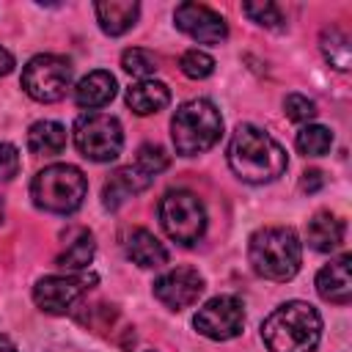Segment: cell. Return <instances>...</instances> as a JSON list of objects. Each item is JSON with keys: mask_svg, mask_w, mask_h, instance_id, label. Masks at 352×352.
I'll list each match as a JSON object with an SVG mask.
<instances>
[{"mask_svg": "<svg viewBox=\"0 0 352 352\" xmlns=\"http://www.w3.org/2000/svg\"><path fill=\"white\" fill-rule=\"evenodd\" d=\"M228 165L248 184H267L283 176L289 160L283 146L253 124L236 126L228 143Z\"/></svg>", "mask_w": 352, "mask_h": 352, "instance_id": "obj_1", "label": "cell"}, {"mask_svg": "<svg viewBox=\"0 0 352 352\" xmlns=\"http://www.w3.org/2000/svg\"><path fill=\"white\" fill-rule=\"evenodd\" d=\"M261 338L270 352H314L322 338V316L311 302L289 300L264 319Z\"/></svg>", "mask_w": 352, "mask_h": 352, "instance_id": "obj_2", "label": "cell"}, {"mask_svg": "<svg viewBox=\"0 0 352 352\" xmlns=\"http://www.w3.org/2000/svg\"><path fill=\"white\" fill-rule=\"evenodd\" d=\"M248 258L253 270L267 278V280H289L297 275L300 261H302V248L300 239L292 228H258L250 236L248 245Z\"/></svg>", "mask_w": 352, "mask_h": 352, "instance_id": "obj_3", "label": "cell"}, {"mask_svg": "<svg viewBox=\"0 0 352 352\" xmlns=\"http://www.w3.org/2000/svg\"><path fill=\"white\" fill-rule=\"evenodd\" d=\"M223 132V116L209 99H190L176 107L170 118V138L182 157L209 151Z\"/></svg>", "mask_w": 352, "mask_h": 352, "instance_id": "obj_4", "label": "cell"}, {"mask_svg": "<svg viewBox=\"0 0 352 352\" xmlns=\"http://www.w3.org/2000/svg\"><path fill=\"white\" fill-rule=\"evenodd\" d=\"M85 190H88V182H85L82 170L74 165H66V162L47 165L44 170L36 173V179L30 184L33 204L38 209L55 212V214H69V212L80 209Z\"/></svg>", "mask_w": 352, "mask_h": 352, "instance_id": "obj_5", "label": "cell"}, {"mask_svg": "<svg viewBox=\"0 0 352 352\" xmlns=\"http://www.w3.org/2000/svg\"><path fill=\"white\" fill-rule=\"evenodd\" d=\"M157 212H160V223H162L165 234L179 245H195L206 231L204 204L198 201V195H192L187 190L168 192L160 201Z\"/></svg>", "mask_w": 352, "mask_h": 352, "instance_id": "obj_6", "label": "cell"}, {"mask_svg": "<svg viewBox=\"0 0 352 352\" xmlns=\"http://www.w3.org/2000/svg\"><path fill=\"white\" fill-rule=\"evenodd\" d=\"M74 146L85 160L110 162L121 154L124 132L118 118L107 113H85L74 121Z\"/></svg>", "mask_w": 352, "mask_h": 352, "instance_id": "obj_7", "label": "cell"}, {"mask_svg": "<svg viewBox=\"0 0 352 352\" xmlns=\"http://www.w3.org/2000/svg\"><path fill=\"white\" fill-rule=\"evenodd\" d=\"M72 85V66L60 55H36L22 69V88L36 102H58Z\"/></svg>", "mask_w": 352, "mask_h": 352, "instance_id": "obj_8", "label": "cell"}, {"mask_svg": "<svg viewBox=\"0 0 352 352\" xmlns=\"http://www.w3.org/2000/svg\"><path fill=\"white\" fill-rule=\"evenodd\" d=\"M195 330L212 341H228L236 338L245 327V308L242 300L234 294H220L212 297L209 302H204V308H198L195 319H192Z\"/></svg>", "mask_w": 352, "mask_h": 352, "instance_id": "obj_9", "label": "cell"}, {"mask_svg": "<svg viewBox=\"0 0 352 352\" xmlns=\"http://www.w3.org/2000/svg\"><path fill=\"white\" fill-rule=\"evenodd\" d=\"M94 275H47L36 280L33 300L47 314H66L94 283Z\"/></svg>", "mask_w": 352, "mask_h": 352, "instance_id": "obj_10", "label": "cell"}, {"mask_svg": "<svg viewBox=\"0 0 352 352\" xmlns=\"http://www.w3.org/2000/svg\"><path fill=\"white\" fill-rule=\"evenodd\" d=\"M201 294H204V275L192 267H173L154 280V297L170 311H182L198 302Z\"/></svg>", "mask_w": 352, "mask_h": 352, "instance_id": "obj_11", "label": "cell"}, {"mask_svg": "<svg viewBox=\"0 0 352 352\" xmlns=\"http://www.w3.org/2000/svg\"><path fill=\"white\" fill-rule=\"evenodd\" d=\"M173 22L182 33H187L190 38L201 41V44H220L228 36V25L226 19L212 11L209 6L201 3H182L173 11Z\"/></svg>", "mask_w": 352, "mask_h": 352, "instance_id": "obj_12", "label": "cell"}, {"mask_svg": "<svg viewBox=\"0 0 352 352\" xmlns=\"http://www.w3.org/2000/svg\"><path fill=\"white\" fill-rule=\"evenodd\" d=\"M349 264L352 256L341 253L338 258H333L330 264H324L316 275V292L322 300L336 302V305H346L352 300V278H349Z\"/></svg>", "mask_w": 352, "mask_h": 352, "instance_id": "obj_13", "label": "cell"}, {"mask_svg": "<svg viewBox=\"0 0 352 352\" xmlns=\"http://www.w3.org/2000/svg\"><path fill=\"white\" fill-rule=\"evenodd\" d=\"M151 184V176H146L143 170H138L135 165H126V168H118L110 173V179L104 182V190H102V201L107 209H118L126 198L138 195L140 190H146Z\"/></svg>", "mask_w": 352, "mask_h": 352, "instance_id": "obj_14", "label": "cell"}, {"mask_svg": "<svg viewBox=\"0 0 352 352\" xmlns=\"http://www.w3.org/2000/svg\"><path fill=\"white\" fill-rule=\"evenodd\" d=\"M96 11V19H99V28L107 33V36H121L126 33L138 16H140V6L135 0H107V3H96L94 6Z\"/></svg>", "mask_w": 352, "mask_h": 352, "instance_id": "obj_15", "label": "cell"}, {"mask_svg": "<svg viewBox=\"0 0 352 352\" xmlns=\"http://www.w3.org/2000/svg\"><path fill=\"white\" fill-rule=\"evenodd\" d=\"M305 239L319 253H333L344 242V223L330 212H316L305 226Z\"/></svg>", "mask_w": 352, "mask_h": 352, "instance_id": "obj_16", "label": "cell"}, {"mask_svg": "<svg viewBox=\"0 0 352 352\" xmlns=\"http://www.w3.org/2000/svg\"><path fill=\"white\" fill-rule=\"evenodd\" d=\"M113 96H116V77L110 72H102V69L85 74L74 88V102L80 107H88V110L104 107Z\"/></svg>", "mask_w": 352, "mask_h": 352, "instance_id": "obj_17", "label": "cell"}, {"mask_svg": "<svg viewBox=\"0 0 352 352\" xmlns=\"http://www.w3.org/2000/svg\"><path fill=\"white\" fill-rule=\"evenodd\" d=\"M126 256L138 264V267H146V270H154V267H162L168 261V250L165 245L146 228H132L129 236H126Z\"/></svg>", "mask_w": 352, "mask_h": 352, "instance_id": "obj_18", "label": "cell"}, {"mask_svg": "<svg viewBox=\"0 0 352 352\" xmlns=\"http://www.w3.org/2000/svg\"><path fill=\"white\" fill-rule=\"evenodd\" d=\"M170 102V91L165 82H157V80H140L135 85L126 88V104L132 107V113L138 116H151V113H160L162 107H168Z\"/></svg>", "mask_w": 352, "mask_h": 352, "instance_id": "obj_19", "label": "cell"}, {"mask_svg": "<svg viewBox=\"0 0 352 352\" xmlns=\"http://www.w3.org/2000/svg\"><path fill=\"white\" fill-rule=\"evenodd\" d=\"M28 148L41 157H55L66 148V126L58 121H36L28 129Z\"/></svg>", "mask_w": 352, "mask_h": 352, "instance_id": "obj_20", "label": "cell"}, {"mask_svg": "<svg viewBox=\"0 0 352 352\" xmlns=\"http://www.w3.org/2000/svg\"><path fill=\"white\" fill-rule=\"evenodd\" d=\"M94 258V236L88 228H74L66 236V248L58 256V264L66 270H82Z\"/></svg>", "mask_w": 352, "mask_h": 352, "instance_id": "obj_21", "label": "cell"}, {"mask_svg": "<svg viewBox=\"0 0 352 352\" xmlns=\"http://www.w3.org/2000/svg\"><path fill=\"white\" fill-rule=\"evenodd\" d=\"M322 55L327 58V63L333 69L346 72L349 69V58H352V52H349V36L341 33L338 28H327L322 33Z\"/></svg>", "mask_w": 352, "mask_h": 352, "instance_id": "obj_22", "label": "cell"}, {"mask_svg": "<svg viewBox=\"0 0 352 352\" xmlns=\"http://www.w3.org/2000/svg\"><path fill=\"white\" fill-rule=\"evenodd\" d=\"M333 146V132L322 124H308L297 132V148L305 157H322Z\"/></svg>", "mask_w": 352, "mask_h": 352, "instance_id": "obj_23", "label": "cell"}, {"mask_svg": "<svg viewBox=\"0 0 352 352\" xmlns=\"http://www.w3.org/2000/svg\"><path fill=\"white\" fill-rule=\"evenodd\" d=\"M242 11L261 28H270V30H283L286 28V19H283V11L275 6V3H245Z\"/></svg>", "mask_w": 352, "mask_h": 352, "instance_id": "obj_24", "label": "cell"}, {"mask_svg": "<svg viewBox=\"0 0 352 352\" xmlns=\"http://www.w3.org/2000/svg\"><path fill=\"white\" fill-rule=\"evenodd\" d=\"M121 66H124V72H129L132 77H143V80H146L148 74L157 72V55L148 52V50L132 47V50H126V52L121 55Z\"/></svg>", "mask_w": 352, "mask_h": 352, "instance_id": "obj_25", "label": "cell"}, {"mask_svg": "<svg viewBox=\"0 0 352 352\" xmlns=\"http://www.w3.org/2000/svg\"><path fill=\"white\" fill-rule=\"evenodd\" d=\"M179 66H182V72H184L187 77L204 80V77H209V74L214 72V58L206 55L204 50H187V52L182 55Z\"/></svg>", "mask_w": 352, "mask_h": 352, "instance_id": "obj_26", "label": "cell"}, {"mask_svg": "<svg viewBox=\"0 0 352 352\" xmlns=\"http://www.w3.org/2000/svg\"><path fill=\"white\" fill-rule=\"evenodd\" d=\"M135 168L154 179L160 170H165V168H168V154H165V148H162V146H151V143L140 146V148H138Z\"/></svg>", "mask_w": 352, "mask_h": 352, "instance_id": "obj_27", "label": "cell"}, {"mask_svg": "<svg viewBox=\"0 0 352 352\" xmlns=\"http://www.w3.org/2000/svg\"><path fill=\"white\" fill-rule=\"evenodd\" d=\"M283 110H286V118H292V121H297V124H305V121H311V118L316 116L314 99H308V96H302V94H289V96L283 99Z\"/></svg>", "mask_w": 352, "mask_h": 352, "instance_id": "obj_28", "label": "cell"}, {"mask_svg": "<svg viewBox=\"0 0 352 352\" xmlns=\"http://www.w3.org/2000/svg\"><path fill=\"white\" fill-rule=\"evenodd\" d=\"M19 173V151L11 143H0V179L8 182Z\"/></svg>", "mask_w": 352, "mask_h": 352, "instance_id": "obj_29", "label": "cell"}, {"mask_svg": "<svg viewBox=\"0 0 352 352\" xmlns=\"http://www.w3.org/2000/svg\"><path fill=\"white\" fill-rule=\"evenodd\" d=\"M322 173L319 170H308V173H302V190L305 192H314V190H319L322 187Z\"/></svg>", "mask_w": 352, "mask_h": 352, "instance_id": "obj_30", "label": "cell"}, {"mask_svg": "<svg viewBox=\"0 0 352 352\" xmlns=\"http://www.w3.org/2000/svg\"><path fill=\"white\" fill-rule=\"evenodd\" d=\"M11 69H14V55L6 47H0V77H6Z\"/></svg>", "mask_w": 352, "mask_h": 352, "instance_id": "obj_31", "label": "cell"}, {"mask_svg": "<svg viewBox=\"0 0 352 352\" xmlns=\"http://www.w3.org/2000/svg\"><path fill=\"white\" fill-rule=\"evenodd\" d=\"M0 352H16V346H14L8 338H3V336H0Z\"/></svg>", "mask_w": 352, "mask_h": 352, "instance_id": "obj_32", "label": "cell"}, {"mask_svg": "<svg viewBox=\"0 0 352 352\" xmlns=\"http://www.w3.org/2000/svg\"><path fill=\"white\" fill-rule=\"evenodd\" d=\"M50 352H80V349H74V346H58V349H50Z\"/></svg>", "mask_w": 352, "mask_h": 352, "instance_id": "obj_33", "label": "cell"}, {"mask_svg": "<svg viewBox=\"0 0 352 352\" xmlns=\"http://www.w3.org/2000/svg\"><path fill=\"white\" fill-rule=\"evenodd\" d=\"M0 220H3V198H0Z\"/></svg>", "mask_w": 352, "mask_h": 352, "instance_id": "obj_34", "label": "cell"}]
</instances>
